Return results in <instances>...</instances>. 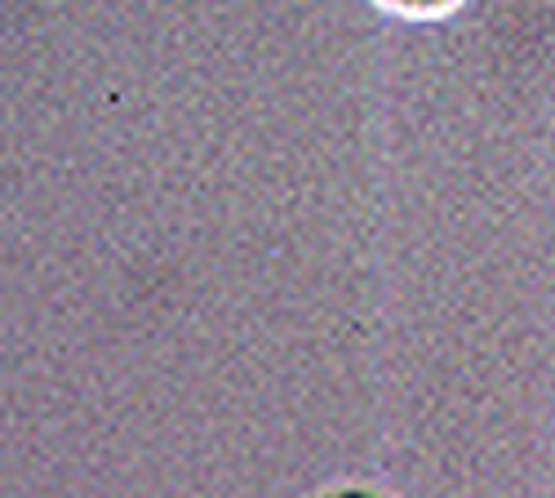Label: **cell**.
<instances>
[{"label":"cell","mask_w":555,"mask_h":498,"mask_svg":"<svg viewBox=\"0 0 555 498\" xmlns=\"http://www.w3.org/2000/svg\"><path fill=\"white\" fill-rule=\"evenodd\" d=\"M378 5L391 14H404V18H440V14L457 10L462 0H378Z\"/></svg>","instance_id":"6da1fadb"},{"label":"cell","mask_w":555,"mask_h":498,"mask_svg":"<svg viewBox=\"0 0 555 498\" xmlns=\"http://www.w3.org/2000/svg\"><path fill=\"white\" fill-rule=\"evenodd\" d=\"M320 498H387V494L364 489V485H347V489H330V494H320Z\"/></svg>","instance_id":"7a4b0ae2"}]
</instances>
